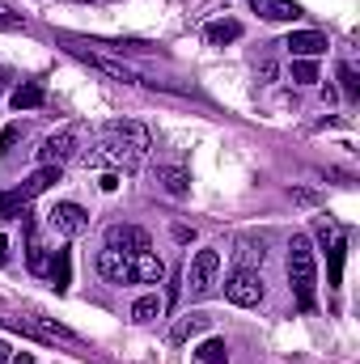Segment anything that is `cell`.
<instances>
[{
    "label": "cell",
    "mask_w": 360,
    "mask_h": 364,
    "mask_svg": "<svg viewBox=\"0 0 360 364\" xmlns=\"http://www.w3.org/2000/svg\"><path fill=\"white\" fill-rule=\"evenodd\" d=\"M284 47H288L292 60H318V55L327 51V34H322V30H292Z\"/></svg>",
    "instance_id": "11"
},
{
    "label": "cell",
    "mask_w": 360,
    "mask_h": 364,
    "mask_svg": "<svg viewBox=\"0 0 360 364\" xmlns=\"http://www.w3.org/2000/svg\"><path fill=\"white\" fill-rule=\"evenodd\" d=\"M9 356H13V352H9V343L0 339V364H9Z\"/></svg>",
    "instance_id": "30"
},
{
    "label": "cell",
    "mask_w": 360,
    "mask_h": 364,
    "mask_svg": "<svg viewBox=\"0 0 360 364\" xmlns=\"http://www.w3.org/2000/svg\"><path fill=\"white\" fill-rule=\"evenodd\" d=\"M4 255H9V242H4V237H0V259H4Z\"/></svg>",
    "instance_id": "31"
},
{
    "label": "cell",
    "mask_w": 360,
    "mask_h": 364,
    "mask_svg": "<svg viewBox=\"0 0 360 364\" xmlns=\"http://www.w3.org/2000/svg\"><path fill=\"white\" fill-rule=\"evenodd\" d=\"M9 364H34V356L30 352H17V356H9Z\"/></svg>",
    "instance_id": "29"
},
{
    "label": "cell",
    "mask_w": 360,
    "mask_h": 364,
    "mask_svg": "<svg viewBox=\"0 0 360 364\" xmlns=\"http://www.w3.org/2000/svg\"><path fill=\"white\" fill-rule=\"evenodd\" d=\"M195 364H229V343L225 339H203L199 348H191Z\"/></svg>",
    "instance_id": "16"
},
{
    "label": "cell",
    "mask_w": 360,
    "mask_h": 364,
    "mask_svg": "<svg viewBox=\"0 0 360 364\" xmlns=\"http://www.w3.org/2000/svg\"><path fill=\"white\" fill-rule=\"evenodd\" d=\"M144 153H149V132L140 123H132V119H119V123L102 127L97 144L81 161H85V170H110V174H119V170H140Z\"/></svg>",
    "instance_id": "1"
},
{
    "label": "cell",
    "mask_w": 360,
    "mask_h": 364,
    "mask_svg": "<svg viewBox=\"0 0 360 364\" xmlns=\"http://www.w3.org/2000/svg\"><path fill=\"white\" fill-rule=\"evenodd\" d=\"M250 9L268 21H297L301 17V4L297 0H250Z\"/></svg>",
    "instance_id": "15"
},
{
    "label": "cell",
    "mask_w": 360,
    "mask_h": 364,
    "mask_svg": "<svg viewBox=\"0 0 360 364\" xmlns=\"http://www.w3.org/2000/svg\"><path fill=\"white\" fill-rule=\"evenodd\" d=\"M73 55H81L90 68H97V73H106V77H115V81H123V85H140V77L127 68V64H119V60H106V55H93V51H85V47H73Z\"/></svg>",
    "instance_id": "13"
},
{
    "label": "cell",
    "mask_w": 360,
    "mask_h": 364,
    "mask_svg": "<svg viewBox=\"0 0 360 364\" xmlns=\"http://www.w3.org/2000/svg\"><path fill=\"white\" fill-rule=\"evenodd\" d=\"M203 38H208L212 47H225V43L242 38V21H233V17H221V21H212V26L203 30Z\"/></svg>",
    "instance_id": "17"
},
{
    "label": "cell",
    "mask_w": 360,
    "mask_h": 364,
    "mask_svg": "<svg viewBox=\"0 0 360 364\" xmlns=\"http://www.w3.org/2000/svg\"><path fill=\"white\" fill-rule=\"evenodd\" d=\"M208 326H212V318H208V314H186V318H182L179 326H174V335H170V339H174V343H186V339L203 335Z\"/></svg>",
    "instance_id": "19"
},
{
    "label": "cell",
    "mask_w": 360,
    "mask_h": 364,
    "mask_svg": "<svg viewBox=\"0 0 360 364\" xmlns=\"http://www.w3.org/2000/svg\"><path fill=\"white\" fill-rule=\"evenodd\" d=\"M157 314H162V296H157V292H149V296H140V301L132 305V318H136V322H153Z\"/></svg>",
    "instance_id": "22"
},
{
    "label": "cell",
    "mask_w": 360,
    "mask_h": 364,
    "mask_svg": "<svg viewBox=\"0 0 360 364\" xmlns=\"http://www.w3.org/2000/svg\"><path fill=\"white\" fill-rule=\"evenodd\" d=\"M97 275H102L106 284H132V255L102 250V255H97Z\"/></svg>",
    "instance_id": "12"
},
{
    "label": "cell",
    "mask_w": 360,
    "mask_h": 364,
    "mask_svg": "<svg viewBox=\"0 0 360 364\" xmlns=\"http://www.w3.org/2000/svg\"><path fill=\"white\" fill-rule=\"evenodd\" d=\"M263 275L259 272H246V267H238V272L225 279V296L233 301V305H242V309H250V305H259L263 301Z\"/></svg>",
    "instance_id": "7"
},
{
    "label": "cell",
    "mask_w": 360,
    "mask_h": 364,
    "mask_svg": "<svg viewBox=\"0 0 360 364\" xmlns=\"http://www.w3.org/2000/svg\"><path fill=\"white\" fill-rule=\"evenodd\" d=\"M51 225H55L60 233L77 237V233H85V229H90V212H85L81 203L64 199V203H55V208H51Z\"/></svg>",
    "instance_id": "10"
},
{
    "label": "cell",
    "mask_w": 360,
    "mask_h": 364,
    "mask_svg": "<svg viewBox=\"0 0 360 364\" xmlns=\"http://www.w3.org/2000/svg\"><path fill=\"white\" fill-rule=\"evenodd\" d=\"M339 81H344V93H348V97L360 93V81H356V73H352V64H339Z\"/></svg>",
    "instance_id": "25"
},
{
    "label": "cell",
    "mask_w": 360,
    "mask_h": 364,
    "mask_svg": "<svg viewBox=\"0 0 360 364\" xmlns=\"http://www.w3.org/2000/svg\"><path fill=\"white\" fill-rule=\"evenodd\" d=\"M314 233H318V242H322V250H327V259H331V284H339V279H344V255H348V233H344L331 216H318Z\"/></svg>",
    "instance_id": "4"
},
{
    "label": "cell",
    "mask_w": 360,
    "mask_h": 364,
    "mask_svg": "<svg viewBox=\"0 0 360 364\" xmlns=\"http://www.w3.org/2000/svg\"><path fill=\"white\" fill-rule=\"evenodd\" d=\"M106 250H119V255H144V250H153V237H149L140 225H110V229H106Z\"/></svg>",
    "instance_id": "9"
},
{
    "label": "cell",
    "mask_w": 360,
    "mask_h": 364,
    "mask_svg": "<svg viewBox=\"0 0 360 364\" xmlns=\"http://www.w3.org/2000/svg\"><path fill=\"white\" fill-rule=\"evenodd\" d=\"M21 26V13H13L4 0H0V30H17Z\"/></svg>",
    "instance_id": "27"
},
{
    "label": "cell",
    "mask_w": 360,
    "mask_h": 364,
    "mask_svg": "<svg viewBox=\"0 0 360 364\" xmlns=\"http://www.w3.org/2000/svg\"><path fill=\"white\" fill-rule=\"evenodd\" d=\"M132 279H136V284H162V279H166V263H162L153 250L132 255Z\"/></svg>",
    "instance_id": "14"
},
{
    "label": "cell",
    "mask_w": 360,
    "mask_h": 364,
    "mask_svg": "<svg viewBox=\"0 0 360 364\" xmlns=\"http://www.w3.org/2000/svg\"><path fill=\"white\" fill-rule=\"evenodd\" d=\"M288 279H292V296L301 309H314V292H318V267H314V250L309 237H292L288 246Z\"/></svg>",
    "instance_id": "2"
},
{
    "label": "cell",
    "mask_w": 360,
    "mask_h": 364,
    "mask_svg": "<svg viewBox=\"0 0 360 364\" xmlns=\"http://www.w3.org/2000/svg\"><path fill=\"white\" fill-rule=\"evenodd\" d=\"M77 4H85V0H77Z\"/></svg>",
    "instance_id": "32"
},
{
    "label": "cell",
    "mask_w": 360,
    "mask_h": 364,
    "mask_svg": "<svg viewBox=\"0 0 360 364\" xmlns=\"http://www.w3.org/2000/svg\"><path fill=\"white\" fill-rule=\"evenodd\" d=\"M47 275L55 279V288H60V292L68 288V250H55V259H51V267H47Z\"/></svg>",
    "instance_id": "23"
},
{
    "label": "cell",
    "mask_w": 360,
    "mask_h": 364,
    "mask_svg": "<svg viewBox=\"0 0 360 364\" xmlns=\"http://www.w3.org/2000/svg\"><path fill=\"white\" fill-rule=\"evenodd\" d=\"M51 182H60V166H43V170H34L17 191H4V195H0V216H17V212H26V208H30Z\"/></svg>",
    "instance_id": "3"
},
{
    "label": "cell",
    "mask_w": 360,
    "mask_h": 364,
    "mask_svg": "<svg viewBox=\"0 0 360 364\" xmlns=\"http://www.w3.org/2000/svg\"><path fill=\"white\" fill-rule=\"evenodd\" d=\"M233 259H238V267H246V272H259V263L268 259V250H263V242H255V237H242V242H238V250H233Z\"/></svg>",
    "instance_id": "18"
},
{
    "label": "cell",
    "mask_w": 360,
    "mask_h": 364,
    "mask_svg": "<svg viewBox=\"0 0 360 364\" xmlns=\"http://www.w3.org/2000/svg\"><path fill=\"white\" fill-rule=\"evenodd\" d=\"M216 272H221V255L216 250H199L186 267V292L191 296H208L216 288Z\"/></svg>",
    "instance_id": "5"
},
{
    "label": "cell",
    "mask_w": 360,
    "mask_h": 364,
    "mask_svg": "<svg viewBox=\"0 0 360 364\" xmlns=\"http://www.w3.org/2000/svg\"><path fill=\"white\" fill-rule=\"evenodd\" d=\"M115 186H119V174H110V170H106V174H102V191H115Z\"/></svg>",
    "instance_id": "28"
},
{
    "label": "cell",
    "mask_w": 360,
    "mask_h": 364,
    "mask_svg": "<svg viewBox=\"0 0 360 364\" xmlns=\"http://www.w3.org/2000/svg\"><path fill=\"white\" fill-rule=\"evenodd\" d=\"M9 326L34 335V339H43V343H81L77 331H68V326H60V322H51V318H34V314H26V318H9Z\"/></svg>",
    "instance_id": "6"
},
{
    "label": "cell",
    "mask_w": 360,
    "mask_h": 364,
    "mask_svg": "<svg viewBox=\"0 0 360 364\" xmlns=\"http://www.w3.org/2000/svg\"><path fill=\"white\" fill-rule=\"evenodd\" d=\"M43 81H26V85H17L13 90V110H34V106H43Z\"/></svg>",
    "instance_id": "20"
},
{
    "label": "cell",
    "mask_w": 360,
    "mask_h": 364,
    "mask_svg": "<svg viewBox=\"0 0 360 364\" xmlns=\"http://www.w3.org/2000/svg\"><path fill=\"white\" fill-rule=\"evenodd\" d=\"M292 81L297 85H314L318 81V64L314 60H292Z\"/></svg>",
    "instance_id": "24"
},
{
    "label": "cell",
    "mask_w": 360,
    "mask_h": 364,
    "mask_svg": "<svg viewBox=\"0 0 360 364\" xmlns=\"http://www.w3.org/2000/svg\"><path fill=\"white\" fill-rule=\"evenodd\" d=\"M77 149H81L77 127L51 132V136L43 140V149H38V166H64V161H73V157H77Z\"/></svg>",
    "instance_id": "8"
},
{
    "label": "cell",
    "mask_w": 360,
    "mask_h": 364,
    "mask_svg": "<svg viewBox=\"0 0 360 364\" xmlns=\"http://www.w3.org/2000/svg\"><path fill=\"white\" fill-rule=\"evenodd\" d=\"M17 140H21V127H17V123H13V127H4V136H0V157H4V153H13V144H17Z\"/></svg>",
    "instance_id": "26"
},
{
    "label": "cell",
    "mask_w": 360,
    "mask_h": 364,
    "mask_svg": "<svg viewBox=\"0 0 360 364\" xmlns=\"http://www.w3.org/2000/svg\"><path fill=\"white\" fill-rule=\"evenodd\" d=\"M157 178H162V186H166L174 199H182V195L191 191V174L179 170V166H162V170H157Z\"/></svg>",
    "instance_id": "21"
}]
</instances>
